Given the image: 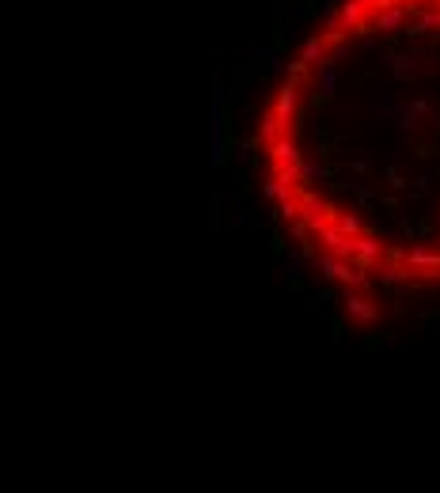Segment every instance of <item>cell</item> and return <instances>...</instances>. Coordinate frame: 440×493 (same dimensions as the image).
<instances>
[{
	"label": "cell",
	"mask_w": 440,
	"mask_h": 493,
	"mask_svg": "<svg viewBox=\"0 0 440 493\" xmlns=\"http://www.w3.org/2000/svg\"><path fill=\"white\" fill-rule=\"evenodd\" d=\"M247 145L277 232L353 319L440 296V0H330Z\"/></svg>",
	"instance_id": "6da1fadb"
}]
</instances>
